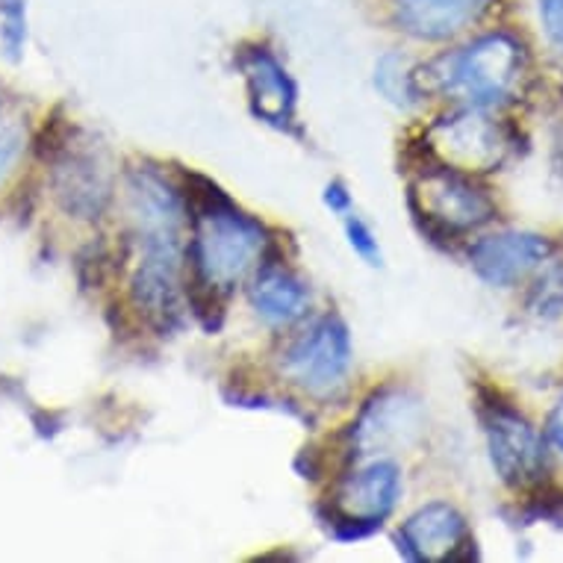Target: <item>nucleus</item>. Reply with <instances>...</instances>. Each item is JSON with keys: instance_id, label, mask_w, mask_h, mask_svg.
<instances>
[{"instance_id": "f257e3e1", "label": "nucleus", "mask_w": 563, "mask_h": 563, "mask_svg": "<svg viewBox=\"0 0 563 563\" xmlns=\"http://www.w3.org/2000/svg\"><path fill=\"white\" fill-rule=\"evenodd\" d=\"M207 192L186 186V207H192L195 231L189 240L192 287L201 296H228L245 284L266 254V231L245 216L236 203L216 186L203 184Z\"/></svg>"}, {"instance_id": "f03ea898", "label": "nucleus", "mask_w": 563, "mask_h": 563, "mask_svg": "<svg viewBox=\"0 0 563 563\" xmlns=\"http://www.w3.org/2000/svg\"><path fill=\"white\" fill-rule=\"evenodd\" d=\"M526 75V51L510 33H487L461 51L413 71L416 95H445L466 107H496L514 98Z\"/></svg>"}, {"instance_id": "7ed1b4c3", "label": "nucleus", "mask_w": 563, "mask_h": 563, "mask_svg": "<svg viewBox=\"0 0 563 563\" xmlns=\"http://www.w3.org/2000/svg\"><path fill=\"white\" fill-rule=\"evenodd\" d=\"M426 145L440 166L478 175L505 163L510 139L499 121L484 112V107H463L428 128Z\"/></svg>"}, {"instance_id": "20e7f679", "label": "nucleus", "mask_w": 563, "mask_h": 563, "mask_svg": "<svg viewBox=\"0 0 563 563\" xmlns=\"http://www.w3.org/2000/svg\"><path fill=\"white\" fill-rule=\"evenodd\" d=\"M139 245L142 254L130 277V298L148 322L168 328L180 316V296H184L180 231L139 233Z\"/></svg>"}, {"instance_id": "39448f33", "label": "nucleus", "mask_w": 563, "mask_h": 563, "mask_svg": "<svg viewBox=\"0 0 563 563\" xmlns=\"http://www.w3.org/2000/svg\"><path fill=\"white\" fill-rule=\"evenodd\" d=\"M410 203L419 219L445 233H466L496 216V203L472 175L449 166L426 168L410 186Z\"/></svg>"}, {"instance_id": "423d86ee", "label": "nucleus", "mask_w": 563, "mask_h": 563, "mask_svg": "<svg viewBox=\"0 0 563 563\" xmlns=\"http://www.w3.org/2000/svg\"><path fill=\"white\" fill-rule=\"evenodd\" d=\"M351 336L340 316H322L316 319L305 333H298L284 351V375L296 387L328 396L345 384L351 372Z\"/></svg>"}, {"instance_id": "0eeeda50", "label": "nucleus", "mask_w": 563, "mask_h": 563, "mask_svg": "<svg viewBox=\"0 0 563 563\" xmlns=\"http://www.w3.org/2000/svg\"><path fill=\"white\" fill-rule=\"evenodd\" d=\"M484 434L493 470L510 489L540 484L545 472V445L526 416L508 405L484 407Z\"/></svg>"}, {"instance_id": "6e6552de", "label": "nucleus", "mask_w": 563, "mask_h": 563, "mask_svg": "<svg viewBox=\"0 0 563 563\" xmlns=\"http://www.w3.org/2000/svg\"><path fill=\"white\" fill-rule=\"evenodd\" d=\"M472 545L466 519L449 501L419 508L398 531V549L410 561H457L470 558Z\"/></svg>"}, {"instance_id": "1a4fd4ad", "label": "nucleus", "mask_w": 563, "mask_h": 563, "mask_svg": "<svg viewBox=\"0 0 563 563\" xmlns=\"http://www.w3.org/2000/svg\"><path fill=\"white\" fill-rule=\"evenodd\" d=\"M401 496V472L393 461H375L342 481L333 508L351 526H380L396 510Z\"/></svg>"}, {"instance_id": "9d476101", "label": "nucleus", "mask_w": 563, "mask_h": 563, "mask_svg": "<svg viewBox=\"0 0 563 563\" xmlns=\"http://www.w3.org/2000/svg\"><path fill=\"white\" fill-rule=\"evenodd\" d=\"M552 245L540 233L505 231L484 236L472 245L470 260L475 275L489 287H510L549 260Z\"/></svg>"}, {"instance_id": "9b49d317", "label": "nucleus", "mask_w": 563, "mask_h": 563, "mask_svg": "<svg viewBox=\"0 0 563 563\" xmlns=\"http://www.w3.org/2000/svg\"><path fill=\"white\" fill-rule=\"evenodd\" d=\"M389 21L419 42H449L472 27L484 12V0H387Z\"/></svg>"}, {"instance_id": "f8f14e48", "label": "nucleus", "mask_w": 563, "mask_h": 563, "mask_svg": "<svg viewBox=\"0 0 563 563\" xmlns=\"http://www.w3.org/2000/svg\"><path fill=\"white\" fill-rule=\"evenodd\" d=\"M240 68L249 84L254 115L275 128H287L296 115V84L289 80L287 68L277 63L268 47H245L240 54Z\"/></svg>"}, {"instance_id": "ddd939ff", "label": "nucleus", "mask_w": 563, "mask_h": 563, "mask_svg": "<svg viewBox=\"0 0 563 563\" xmlns=\"http://www.w3.org/2000/svg\"><path fill=\"white\" fill-rule=\"evenodd\" d=\"M249 301L263 322L287 328L310 310V289L287 268L260 266L249 277Z\"/></svg>"}, {"instance_id": "4468645a", "label": "nucleus", "mask_w": 563, "mask_h": 563, "mask_svg": "<svg viewBox=\"0 0 563 563\" xmlns=\"http://www.w3.org/2000/svg\"><path fill=\"white\" fill-rule=\"evenodd\" d=\"M59 198L68 213L98 219L110 201V177L92 159H71V166L59 180Z\"/></svg>"}, {"instance_id": "2eb2a0df", "label": "nucleus", "mask_w": 563, "mask_h": 563, "mask_svg": "<svg viewBox=\"0 0 563 563\" xmlns=\"http://www.w3.org/2000/svg\"><path fill=\"white\" fill-rule=\"evenodd\" d=\"M413 431V410L410 405L396 398H380L363 413L361 426H357V443L361 449H387L398 445L407 434Z\"/></svg>"}, {"instance_id": "dca6fc26", "label": "nucleus", "mask_w": 563, "mask_h": 563, "mask_svg": "<svg viewBox=\"0 0 563 563\" xmlns=\"http://www.w3.org/2000/svg\"><path fill=\"white\" fill-rule=\"evenodd\" d=\"M375 86H378V92L384 95L387 101L396 103V107H413V103L419 101V95H416L413 86V71H407L398 54L380 56L378 65H375Z\"/></svg>"}, {"instance_id": "f3484780", "label": "nucleus", "mask_w": 563, "mask_h": 563, "mask_svg": "<svg viewBox=\"0 0 563 563\" xmlns=\"http://www.w3.org/2000/svg\"><path fill=\"white\" fill-rule=\"evenodd\" d=\"M0 42L15 59L27 42V7L24 0H0Z\"/></svg>"}, {"instance_id": "a211bd4d", "label": "nucleus", "mask_w": 563, "mask_h": 563, "mask_svg": "<svg viewBox=\"0 0 563 563\" xmlns=\"http://www.w3.org/2000/svg\"><path fill=\"white\" fill-rule=\"evenodd\" d=\"M345 236H349V245L354 249V254H361L369 266H378L380 263V245L375 240V233L369 231V224L357 219V216L345 213Z\"/></svg>"}, {"instance_id": "6ab92c4d", "label": "nucleus", "mask_w": 563, "mask_h": 563, "mask_svg": "<svg viewBox=\"0 0 563 563\" xmlns=\"http://www.w3.org/2000/svg\"><path fill=\"white\" fill-rule=\"evenodd\" d=\"M537 12L549 45L563 54V0H537Z\"/></svg>"}, {"instance_id": "aec40b11", "label": "nucleus", "mask_w": 563, "mask_h": 563, "mask_svg": "<svg viewBox=\"0 0 563 563\" xmlns=\"http://www.w3.org/2000/svg\"><path fill=\"white\" fill-rule=\"evenodd\" d=\"M21 151H24V133H21V128L0 130V180L10 175L12 166L19 163Z\"/></svg>"}, {"instance_id": "412c9836", "label": "nucleus", "mask_w": 563, "mask_h": 563, "mask_svg": "<svg viewBox=\"0 0 563 563\" xmlns=\"http://www.w3.org/2000/svg\"><path fill=\"white\" fill-rule=\"evenodd\" d=\"M545 437H549V443L554 445V452L563 457V398L558 401L552 416H549V422H545Z\"/></svg>"}, {"instance_id": "4be33fe9", "label": "nucleus", "mask_w": 563, "mask_h": 563, "mask_svg": "<svg viewBox=\"0 0 563 563\" xmlns=\"http://www.w3.org/2000/svg\"><path fill=\"white\" fill-rule=\"evenodd\" d=\"M324 203L331 207L333 213L345 216L351 210V198H349V192L342 189V184H331L328 189H324Z\"/></svg>"}]
</instances>
